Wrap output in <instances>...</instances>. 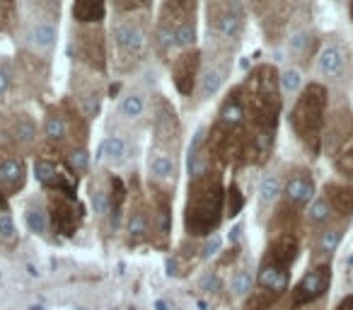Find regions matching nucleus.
<instances>
[{
	"instance_id": "nucleus-43",
	"label": "nucleus",
	"mask_w": 353,
	"mask_h": 310,
	"mask_svg": "<svg viewBox=\"0 0 353 310\" xmlns=\"http://www.w3.org/2000/svg\"><path fill=\"white\" fill-rule=\"evenodd\" d=\"M114 12H150L152 0H109Z\"/></svg>"
},
{
	"instance_id": "nucleus-39",
	"label": "nucleus",
	"mask_w": 353,
	"mask_h": 310,
	"mask_svg": "<svg viewBox=\"0 0 353 310\" xmlns=\"http://www.w3.org/2000/svg\"><path fill=\"white\" fill-rule=\"evenodd\" d=\"M279 80H281V93H283V99H295L300 93H303L305 83H303V68L298 66H285V68L279 70Z\"/></svg>"
},
{
	"instance_id": "nucleus-49",
	"label": "nucleus",
	"mask_w": 353,
	"mask_h": 310,
	"mask_svg": "<svg viewBox=\"0 0 353 310\" xmlns=\"http://www.w3.org/2000/svg\"><path fill=\"white\" fill-rule=\"evenodd\" d=\"M157 310H167V303H162L160 300V303H157Z\"/></svg>"
},
{
	"instance_id": "nucleus-16",
	"label": "nucleus",
	"mask_w": 353,
	"mask_h": 310,
	"mask_svg": "<svg viewBox=\"0 0 353 310\" xmlns=\"http://www.w3.org/2000/svg\"><path fill=\"white\" fill-rule=\"evenodd\" d=\"M150 131H152V143L155 148H165L170 153H182L184 143V128L182 119L176 107L165 97V95L155 93L152 95V107H150Z\"/></svg>"
},
{
	"instance_id": "nucleus-37",
	"label": "nucleus",
	"mask_w": 353,
	"mask_h": 310,
	"mask_svg": "<svg viewBox=\"0 0 353 310\" xmlns=\"http://www.w3.org/2000/svg\"><path fill=\"white\" fill-rule=\"evenodd\" d=\"M334 221H341V218H336V213H334V209L329 206L324 194H317V197L312 199V204L305 209V223H307V228H312V233H314Z\"/></svg>"
},
{
	"instance_id": "nucleus-24",
	"label": "nucleus",
	"mask_w": 353,
	"mask_h": 310,
	"mask_svg": "<svg viewBox=\"0 0 353 310\" xmlns=\"http://www.w3.org/2000/svg\"><path fill=\"white\" fill-rule=\"evenodd\" d=\"M329 284H332V264L329 262L312 264L303 274V279L293 286V291H290V305L293 308H303V305L314 303V300L327 293Z\"/></svg>"
},
{
	"instance_id": "nucleus-38",
	"label": "nucleus",
	"mask_w": 353,
	"mask_h": 310,
	"mask_svg": "<svg viewBox=\"0 0 353 310\" xmlns=\"http://www.w3.org/2000/svg\"><path fill=\"white\" fill-rule=\"evenodd\" d=\"M20 0H0V37H15L20 30Z\"/></svg>"
},
{
	"instance_id": "nucleus-15",
	"label": "nucleus",
	"mask_w": 353,
	"mask_h": 310,
	"mask_svg": "<svg viewBox=\"0 0 353 310\" xmlns=\"http://www.w3.org/2000/svg\"><path fill=\"white\" fill-rule=\"evenodd\" d=\"M247 10L259 22L261 35L269 44L285 39L288 27L300 8V0H245Z\"/></svg>"
},
{
	"instance_id": "nucleus-17",
	"label": "nucleus",
	"mask_w": 353,
	"mask_h": 310,
	"mask_svg": "<svg viewBox=\"0 0 353 310\" xmlns=\"http://www.w3.org/2000/svg\"><path fill=\"white\" fill-rule=\"evenodd\" d=\"M15 66H17V78H20L22 97L39 99L49 90L54 59H46V56L37 54V51L25 49V46H17Z\"/></svg>"
},
{
	"instance_id": "nucleus-2",
	"label": "nucleus",
	"mask_w": 353,
	"mask_h": 310,
	"mask_svg": "<svg viewBox=\"0 0 353 310\" xmlns=\"http://www.w3.org/2000/svg\"><path fill=\"white\" fill-rule=\"evenodd\" d=\"M199 41V0H160L152 22L150 54L170 64L179 51L194 49Z\"/></svg>"
},
{
	"instance_id": "nucleus-21",
	"label": "nucleus",
	"mask_w": 353,
	"mask_h": 310,
	"mask_svg": "<svg viewBox=\"0 0 353 310\" xmlns=\"http://www.w3.org/2000/svg\"><path fill=\"white\" fill-rule=\"evenodd\" d=\"M201 61H203V49L194 46V49H184L170 61V78L174 85L176 95L184 102H192L194 93H196L199 73H201Z\"/></svg>"
},
{
	"instance_id": "nucleus-12",
	"label": "nucleus",
	"mask_w": 353,
	"mask_h": 310,
	"mask_svg": "<svg viewBox=\"0 0 353 310\" xmlns=\"http://www.w3.org/2000/svg\"><path fill=\"white\" fill-rule=\"evenodd\" d=\"M314 75L327 88H346L353 78V54L343 37H329L322 41L312 61Z\"/></svg>"
},
{
	"instance_id": "nucleus-26",
	"label": "nucleus",
	"mask_w": 353,
	"mask_h": 310,
	"mask_svg": "<svg viewBox=\"0 0 353 310\" xmlns=\"http://www.w3.org/2000/svg\"><path fill=\"white\" fill-rule=\"evenodd\" d=\"M27 184V163L20 153L10 151L8 146L0 143V189L12 197L22 192Z\"/></svg>"
},
{
	"instance_id": "nucleus-42",
	"label": "nucleus",
	"mask_w": 353,
	"mask_h": 310,
	"mask_svg": "<svg viewBox=\"0 0 353 310\" xmlns=\"http://www.w3.org/2000/svg\"><path fill=\"white\" fill-rule=\"evenodd\" d=\"M276 300H279V298H276L274 293H269V291H264V289H256V291H252V293L247 296L245 310H269Z\"/></svg>"
},
{
	"instance_id": "nucleus-20",
	"label": "nucleus",
	"mask_w": 353,
	"mask_h": 310,
	"mask_svg": "<svg viewBox=\"0 0 353 310\" xmlns=\"http://www.w3.org/2000/svg\"><path fill=\"white\" fill-rule=\"evenodd\" d=\"M148 197H150V235H148V245H152L160 252H167L172 242V202H174V194L157 187H148Z\"/></svg>"
},
{
	"instance_id": "nucleus-14",
	"label": "nucleus",
	"mask_w": 353,
	"mask_h": 310,
	"mask_svg": "<svg viewBox=\"0 0 353 310\" xmlns=\"http://www.w3.org/2000/svg\"><path fill=\"white\" fill-rule=\"evenodd\" d=\"M104 97H107V75L92 68L73 64L68 78V99L92 122L102 112Z\"/></svg>"
},
{
	"instance_id": "nucleus-32",
	"label": "nucleus",
	"mask_w": 353,
	"mask_h": 310,
	"mask_svg": "<svg viewBox=\"0 0 353 310\" xmlns=\"http://www.w3.org/2000/svg\"><path fill=\"white\" fill-rule=\"evenodd\" d=\"M22 97L20 78H17L15 59L0 56V109L17 107V99Z\"/></svg>"
},
{
	"instance_id": "nucleus-3",
	"label": "nucleus",
	"mask_w": 353,
	"mask_h": 310,
	"mask_svg": "<svg viewBox=\"0 0 353 310\" xmlns=\"http://www.w3.org/2000/svg\"><path fill=\"white\" fill-rule=\"evenodd\" d=\"M150 12H114L109 27V66L117 75L138 73L150 56Z\"/></svg>"
},
{
	"instance_id": "nucleus-18",
	"label": "nucleus",
	"mask_w": 353,
	"mask_h": 310,
	"mask_svg": "<svg viewBox=\"0 0 353 310\" xmlns=\"http://www.w3.org/2000/svg\"><path fill=\"white\" fill-rule=\"evenodd\" d=\"M319 46H322V39L314 30L312 17H305L303 8H298L288 27V35H285V51H288L290 61H295L298 68H307L317 56Z\"/></svg>"
},
{
	"instance_id": "nucleus-23",
	"label": "nucleus",
	"mask_w": 353,
	"mask_h": 310,
	"mask_svg": "<svg viewBox=\"0 0 353 310\" xmlns=\"http://www.w3.org/2000/svg\"><path fill=\"white\" fill-rule=\"evenodd\" d=\"M179 173H182V163H179L176 153L150 146V151H148V187H157L174 194Z\"/></svg>"
},
{
	"instance_id": "nucleus-35",
	"label": "nucleus",
	"mask_w": 353,
	"mask_h": 310,
	"mask_svg": "<svg viewBox=\"0 0 353 310\" xmlns=\"http://www.w3.org/2000/svg\"><path fill=\"white\" fill-rule=\"evenodd\" d=\"M109 0H73L70 15L75 25H102Z\"/></svg>"
},
{
	"instance_id": "nucleus-30",
	"label": "nucleus",
	"mask_w": 353,
	"mask_h": 310,
	"mask_svg": "<svg viewBox=\"0 0 353 310\" xmlns=\"http://www.w3.org/2000/svg\"><path fill=\"white\" fill-rule=\"evenodd\" d=\"M213 122L221 124V126H228V128H245L247 126V112H245V99H242L240 83L232 85L230 90H225Z\"/></svg>"
},
{
	"instance_id": "nucleus-11",
	"label": "nucleus",
	"mask_w": 353,
	"mask_h": 310,
	"mask_svg": "<svg viewBox=\"0 0 353 310\" xmlns=\"http://www.w3.org/2000/svg\"><path fill=\"white\" fill-rule=\"evenodd\" d=\"M0 143L10 151L25 155H34L41 146V126L34 114L22 107L0 109Z\"/></svg>"
},
{
	"instance_id": "nucleus-1",
	"label": "nucleus",
	"mask_w": 353,
	"mask_h": 310,
	"mask_svg": "<svg viewBox=\"0 0 353 310\" xmlns=\"http://www.w3.org/2000/svg\"><path fill=\"white\" fill-rule=\"evenodd\" d=\"M225 170L206 168L203 173L192 175L184 202V233L194 240H206L216 235L221 223L225 221Z\"/></svg>"
},
{
	"instance_id": "nucleus-13",
	"label": "nucleus",
	"mask_w": 353,
	"mask_h": 310,
	"mask_svg": "<svg viewBox=\"0 0 353 310\" xmlns=\"http://www.w3.org/2000/svg\"><path fill=\"white\" fill-rule=\"evenodd\" d=\"M34 177L44 192H59V194H68V197H78L80 180L68 168L63 153L51 146H44V143L34 153Z\"/></svg>"
},
{
	"instance_id": "nucleus-7",
	"label": "nucleus",
	"mask_w": 353,
	"mask_h": 310,
	"mask_svg": "<svg viewBox=\"0 0 353 310\" xmlns=\"http://www.w3.org/2000/svg\"><path fill=\"white\" fill-rule=\"evenodd\" d=\"M150 107L152 93L148 85L133 83L119 95L117 107L112 109L109 119V133H121V136L136 138L145 126H150Z\"/></svg>"
},
{
	"instance_id": "nucleus-34",
	"label": "nucleus",
	"mask_w": 353,
	"mask_h": 310,
	"mask_svg": "<svg viewBox=\"0 0 353 310\" xmlns=\"http://www.w3.org/2000/svg\"><path fill=\"white\" fill-rule=\"evenodd\" d=\"M322 194L329 202V206L334 209L336 218H341V221H351L353 218V184L327 182L322 189Z\"/></svg>"
},
{
	"instance_id": "nucleus-4",
	"label": "nucleus",
	"mask_w": 353,
	"mask_h": 310,
	"mask_svg": "<svg viewBox=\"0 0 353 310\" xmlns=\"http://www.w3.org/2000/svg\"><path fill=\"white\" fill-rule=\"evenodd\" d=\"M329 117V88L312 80L293 99L288 112V124L295 141L303 146L310 158H317L324 151V128Z\"/></svg>"
},
{
	"instance_id": "nucleus-28",
	"label": "nucleus",
	"mask_w": 353,
	"mask_h": 310,
	"mask_svg": "<svg viewBox=\"0 0 353 310\" xmlns=\"http://www.w3.org/2000/svg\"><path fill=\"white\" fill-rule=\"evenodd\" d=\"M131 160V138L121 133H107L97 148V165L104 170H119Z\"/></svg>"
},
{
	"instance_id": "nucleus-45",
	"label": "nucleus",
	"mask_w": 353,
	"mask_h": 310,
	"mask_svg": "<svg viewBox=\"0 0 353 310\" xmlns=\"http://www.w3.org/2000/svg\"><path fill=\"white\" fill-rule=\"evenodd\" d=\"M61 3L63 0H25V6L39 8V10L54 12V15H61Z\"/></svg>"
},
{
	"instance_id": "nucleus-19",
	"label": "nucleus",
	"mask_w": 353,
	"mask_h": 310,
	"mask_svg": "<svg viewBox=\"0 0 353 310\" xmlns=\"http://www.w3.org/2000/svg\"><path fill=\"white\" fill-rule=\"evenodd\" d=\"M123 235H126L128 247L145 245L150 235V197L143 192L141 182H133L131 194H128L126 218H123Z\"/></svg>"
},
{
	"instance_id": "nucleus-46",
	"label": "nucleus",
	"mask_w": 353,
	"mask_h": 310,
	"mask_svg": "<svg viewBox=\"0 0 353 310\" xmlns=\"http://www.w3.org/2000/svg\"><path fill=\"white\" fill-rule=\"evenodd\" d=\"M218 286H221V284H218V271H208V274L201 279V289L203 291H216Z\"/></svg>"
},
{
	"instance_id": "nucleus-33",
	"label": "nucleus",
	"mask_w": 353,
	"mask_h": 310,
	"mask_svg": "<svg viewBox=\"0 0 353 310\" xmlns=\"http://www.w3.org/2000/svg\"><path fill=\"white\" fill-rule=\"evenodd\" d=\"M290 286V269H283L279 264H271V262H259V269H256V289H264L269 293H274L276 298L288 291Z\"/></svg>"
},
{
	"instance_id": "nucleus-44",
	"label": "nucleus",
	"mask_w": 353,
	"mask_h": 310,
	"mask_svg": "<svg viewBox=\"0 0 353 310\" xmlns=\"http://www.w3.org/2000/svg\"><path fill=\"white\" fill-rule=\"evenodd\" d=\"M0 240L8 242V245H12L17 240V228L10 211H0Z\"/></svg>"
},
{
	"instance_id": "nucleus-41",
	"label": "nucleus",
	"mask_w": 353,
	"mask_h": 310,
	"mask_svg": "<svg viewBox=\"0 0 353 310\" xmlns=\"http://www.w3.org/2000/svg\"><path fill=\"white\" fill-rule=\"evenodd\" d=\"M245 209V194H242L240 184L230 182V187L225 189V218H237Z\"/></svg>"
},
{
	"instance_id": "nucleus-22",
	"label": "nucleus",
	"mask_w": 353,
	"mask_h": 310,
	"mask_svg": "<svg viewBox=\"0 0 353 310\" xmlns=\"http://www.w3.org/2000/svg\"><path fill=\"white\" fill-rule=\"evenodd\" d=\"M46 206H49V223L51 231L61 238H73L83 223V206L78 197L68 194L46 192Z\"/></svg>"
},
{
	"instance_id": "nucleus-36",
	"label": "nucleus",
	"mask_w": 353,
	"mask_h": 310,
	"mask_svg": "<svg viewBox=\"0 0 353 310\" xmlns=\"http://www.w3.org/2000/svg\"><path fill=\"white\" fill-rule=\"evenodd\" d=\"M25 221L27 228H30L34 235L44 238L46 233L51 231V223H49V206H46V199H30L25 206Z\"/></svg>"
},
{
	"instance_id": "nucleus-31",
	"label": "nucleus",
	"mask_w": 353,
	"mask_h": 310,
	"mask_svg": "<svg viewBox=\"0 0 353 310\" xmlns=\"http://www.w3.org/2000/svg\"><path fill=\"white\" fill-rule=\"evenodd\" d=\"M283 180L285 173L279 168H269L259 180V187H256V209H259V216H271V211L279 204L281 194H283Z\"/></svg>"
},
{
	"instance_id": "nucleus-25",
	"label": "nucleus",
	"mask_w": 353,
	"mask_h": 310,
	"mask_svg": "<svg viewBox=\"0 0 353 310\" xmlns=\"http://www.w3.org/2000/svg\"><path fill=\"white\" fill-rule=\"evenodd\" d=\"M112 170H94L90 173L88 182V199L90 209L97 216V221L102 226H109V218H112Z\"/></svg>"
},
{
	"instance_id": "nucleus-48",
	"label": "nucleus",
	"mask_w": 353,
	"mask_h": 310,
	"mask_svg": "<svg viewBox=\"0 0 353 310\" xmlns=\"http://www.w3.org/2000/svg\"><path fill=\"white\" fill-rule=\"evenodd\" d=\"M348 15H351V22H353V0H348Z\"/></svg>"
},
{
	"instance_id": "nucleus-5",
	"label": "nucleus",
	"mask_w": 353,
	"mask_h": 310,
	"mask_svg": "<svg viewBox=\"0 0 353 310\" xmlns=\"http://www.w3.org/2000/svg\"><path fill=\"white\" fill-rule=\"evenodd\" d=\"M90 141V119L63 97L46 107L41 119V143L63 153L70 146H88Z\"/></svg>"
},
{
	"instance_id": "nucleus-47",
	"label": "nucleus",
	"mask_w": 353,
	"mask_h": 310,
	"mask_svg": "<svg viewBox=\"0 0 353 310\" xmlns=\"http://www.w3.org/2000/svg\"><path fill=\"white\" fill-rule=\"evenodd\" d=\"M336 310H353V296H346V298L336 305Z\"/></svg>"
},
{
	"instance_id": "nucleus-10",
	"label": "nucleus",
	"mask_w": 353,
	"mask_h": 310,
	"mask_svg": "<svg viewBox=\"0 0 353 310\" xmlns=\"http://www.w3.org/2000/svg\"><path fill=\"white\" fill-rule=\"evenodd\" d=\"M70 59L73 64L109 73V35L104 25H75L70 27Z\"/></svg>"
},
{
	"instance_id": "nucleus-8",
	"label": "nucleus",
	"mask_w": 353,
	"mask_h": 310,
	"mask_svg": "<svg viewBox=\"0 0 353 310\" xmlns=\"http://www.w3.org/2000/svg\"><path fill=\"white\" fill-rule=\"evenodd\" d=\"M59 20L61 15L22 3L20 30L15 35L20 39V46L37 51V54L46 56V59H54L56 46H59Z\"/></svg>"
},
{
	"instance_id": "nucleus-29",
	"label": "nucleus",
	"mask_w": 353,
	"mask_h": 310,
	"mask_svg": "<svg viewBox=\"0 0 353 310\" xmlns=\"http://www.w3.org/2000/svg\"><path fill=\"white\" fill-rule=\"evenodd\" d=\"M348 223H351V221H334V223H329V226H324V228H319V231H314V235H312V257H314V264L332 260L334 252H336L339 245H341L343 235H346Z\"/></svg>"
},
{
	"instance_id": "nucleus-40",
	"label": "nucleus",
	"mask_w": 353,
	"mask_h": 310,
	"mask_svg": "<svg viewBox=\"0 0 353 310\" xmlns=\"http://www.w3.org/2000/svg\"><path fill=\"white\" fill-rule=\"evenodd\" d=\"M256 286V276L252 274V269H247V267H237L235 271H232L230 276V291L235 298H247V296L254 291Z\"/></svg>"
},
{
	"instance_id": "nucleus-6",
	"label": "nucleus",
	"mask_w": 353,
	"mask_h": 310,
	"mask_svg": "<svg viewBox=\"0 0 353 310\" xmlns=\"http://www.w3.org/2000/svg\"><path fill=\"white\" fill-rule=\"evenodd\" d=\"M203 17H206V44L240 51L250 17L245 0H206Z\"/></svg>"
},
{
	"instance_id": "nucleus-9",
	"label": "nucleus",
	"mask_w": 353,
	"mask_h": 310,
	"mask_svg": "<svg viewBox=\"0 0 353 310\" xmlns=\"http://www.w3.org/2000/svg\"><path fill=\"white\" fill-rule=\"evenodd\" d=\"M237 51L223 49V46L206 44L203 46V61H201V73H199L196 93H194L192 102L187 104L189 109H196L206 104L211 97H216L223 88H225L228 78L232 75V66H235Z\"/></svg>"
},
{
	"instance_id": "nucleus-27",
	"label": "nucleus",
	"mask_w": 353,
	"mask_h": 310,
	"mask_svg": "<svg viewBox=\"0 0 353 310\" xmlns=\"http://www.w3.org/2000/svg\"><path fill=\"white\" fill-rule=\"evenodd\" d=\"M298 255H300L298 233H271L261 262H271V264L290 269L295 264V260H298Z\"/></svg>"
}]
</instances>
